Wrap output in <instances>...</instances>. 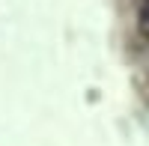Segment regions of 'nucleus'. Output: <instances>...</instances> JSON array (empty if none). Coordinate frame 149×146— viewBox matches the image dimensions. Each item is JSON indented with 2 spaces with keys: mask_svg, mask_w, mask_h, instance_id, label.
I'll list each match as a JSON object with an SVG mask.
<instances>
[{
  "mask_svg": "<svg viewBox=\"0 0 149 146\" xmlns=\"http://www.w3.org/2000/svg\"><path fill=\"white\" fill-rule=\"evenodd\" d=\"M146 18H149V6H146Z\"/></svg>",
  "mask_w": 149,
  "mask_h": 146,
  "instance_id": "obj_1",
  "label": "nucleus"
}]
</instances>
